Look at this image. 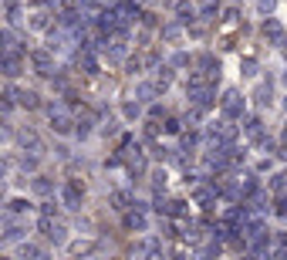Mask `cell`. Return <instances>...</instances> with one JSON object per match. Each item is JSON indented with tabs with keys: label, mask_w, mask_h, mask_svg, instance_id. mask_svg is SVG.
<instances>
[{
	"label": "cell",
	"mask_w": 287,
	"mask_h": 260,
	"mask_svg": "<svg viewBox=\"0 0 287 260\" xmlns=\"http://www.w3.org/2000/svg\"><path fill=\"white\" fill-rule=\"evenodd\" d=\"M220 108H223V115H226V118H243V112H247V98H243L237 88H230V91H223Z\"/></svg>",
	"instance_id": "6da1fadb"
},
{
	"label": "cell",
	"mask_w": 287,
	"mask_h": 260,
	"mask_svg": "<svg viewBox=\"0 0 287 260\" xmlns=\"http://www.w3.org/2000/svg\"><path fill=\"white\" fill-rule=\"evenodd\" d=\"M54 51H51V47H41V51H31V64H34V71H37V75H41V78H51V75H54Z\"/></svg>",
	"instance_id": "7a4b0ae2"
},
{
	"label": "cell",
	"mask_w": 287,
	"mask_h": 260,
	"mask_svg": "<svg viewBox=\"0 0 287 260\" xmlns=\"http://www.w3.org/2000/svg\"><path fill=\"white\" fill-rule=\"evenodd\" d=\"M37 230H41L51 243H65V233H68V230L58 223L54 216H41V220H37Z\"/></svg>",
	"instance_id": "3957f363"
},
{
	"label": "cell",
	"mask_w": 287,
	"mask_h": 260,
	"mask_svg": "<svg viewBox=\"0 0 287 260\" xmlns=\"http://www.w3.org/2000/svg\"><path fill=\"white\" fill-rule=\"evenodd\" d=\"M47 115H51V128H54L58 136H68V132H71V115L65 112V108H61V105H47Z\"/></svg>",
	"instance_id": "277c9868"
},
{
	"label": "cell",
	"mask_w": 287,
	"mask_h": 260,
	"mask_svg": "<svg viewBox=\"0 0 287 260\" xmlns=\"http://www.w3.org/2000/svg\"><path fill=\"white\" fill-rule=\"evenodd\" d=\"M0 75L17 78L21 75V51H0Z\"/></svg>",
	"instance_id": "5b68a950"
},
{
	"label": "cell",
	"mask_w": 287,
	"mask_h": 260,
	"mask_svg": "<svg viewBox=\"0 0 287 260\" xmlns=\"http://www.w3.org/2000/svg\"><path fill=\"white\" fill-rule=\"evenodd\" d=\"M17 142H21L24 152H34V156L44 152V142H41V136H37L34 128H21V132H17Z\"/></svg>",
	"instance_id": "8992f818"
},
{
	"label": "cell",
	"mask_w": 287,
	"mask_h": 260,
	"mask_svg": "<svg viewBox=\"0 0 287 260\" xmlns=\"http://www.w3.org/2000/svg\"><path fill=\"white\" fill-rule=\"evenodd\" d=\"M81 196H85V186H81L78 179H71L65 189H61V200H65L68 210H81Z\"/></svg>",
	"instance_id": "52a82bcc"
},
{
	"label": "cell",
	"mask_w": 287,
	"mask_h": 260,
	"mask_svg": "<svg viewBox=\"0 0 287 260\" xmlns=\"http://www.w3.org/2000/svg\"><path fill=\"white\" fill-rule=\"evenodd\" d=\"M155 98H159V85H155V81H139V85H135V102L149 105V102H155Z\"/></svg>",
	"instance_id": "ba28073f"
},
{
	"label": "cell",
	"mask_w": 287,
	"mask_h": 260,
	"mask_svg": "<svg viewBox=\"0 0 287 260\" xmlns=\"http://www.w3.org/2000/svg\"><path fill=\"white\" fill-rule=\"evenodd\" d=\"M75 64H78L81 71H85V75H98V57L91 54L88 47H85V51H78V54H75Z\"/></svg>",
	"instance_id": "9c48e42d"
},
{
	"label": "cell",
	"mask_w": 287,
	"mask_h": 260,
	"mask_svg": "<svg viewBox=\"0 0 287 260\" xmlns=\"http://www.w3.org/2000/svg\"><path fill=\"white\" fill-rule=\"evenodd\" d=\"M270 98H274V85H270V81H260V85H257V91H254V102L260 105V108H267V105H270Z\"/></svg>",
	"instance_id": "30bf717a"
},
{
	"label": "cell",
	"mask_w": 287,
	"mask_h": 260,
	"mask_svg": "<svg viewBox=\"0 0 287 260\" xmlns=\"http://www.w3.org/2000/svg\"><path fill=\"white\" fill-rule=\"evenodd\" d=\"M11 98H17V105H24V108H37V95H34V91H27V88H14L11 91Z\"/></svg>",
	"instance_id": "8fae6325"
},
{
	"label": "cell",
	"mask_w": 287,
	"mask_h": 260,
	"mask_svg": "<svg viewBox=\"0 0 287 260\" xmlns=\"http://www.w3.org/2000/svg\"><path fill=\"white\" fill-rule=\"evenodd\" d=\"M243 132H247L250 142H260V136H264V122L254 115V118H247V122H243Z\"/></svg>",
	"instance_id": "7c38bea8"
},
{
	"label": "cell",
	"mask_w": 287,
	"mask_h": 260,
	"mask_svg": "<svg viewBox=\"0 0 287 260\" xmlns=\"http://www.w3.org/2000/svg\"><path fill=\"white\" fill-rule=\"evenodd\" d=\"M125 226H129V230H135V233H139V230H145V216H142V210H139V206H132V210L125 213Z\"/></svg>",
	"instance_id": "4fadbf2b"
},
{
	"label": "cell",
	"mask_w": 287,
	"mask_h": 260,
	"mask_svg": "<svg viewBox=\"0 0 287 260\" xmlns=\"http://www.w3.org/2000/svg\"><path fill=\"white\" fill-rule=\"evenodd\" d=\"M264 37H267V41H274V44H280V41H284V31H280V24H277L274 17H270V21H264Z\"/></svg>",
	"instance_id": "5bb4252c"
},
{
	"label": "cell",
	"mask_w": 287,
	"mask_h": 260,
	"mask_svg": "<svg viewBox=\"0 0 287 260\" xmlns=\"http://www.w3.org/2000/svg\"><path fill=\"white\" fill-rule=\"evenodd\" d=\"M108 57L111 61H122V57H125V44H122V34H115L108 41Z\"/></svg>",
	"instance_id": "9a60e30c"
},
{
	"label": "cell",
	"mask_w": 287,
	"mask_h": 260,
	"mask_svg": "<svg viewBox=\"0 0 287 260\" xmlns=\"http://www.w3.org/2000/svg\"><path fill=\"white\" fill-rule=\"evenodd\" d=\"M34 192H37V196H51V192H54V182L47 179V176H37V179H34Z\"/></svg>",
	"instance_id": "2e32d148"
},
{
	"label": "cell",
	"mask_w": 287,
	"mask_h": 260,
	"mask_svg": "<svg viewBox=\"0 0 287 260\" xmlns=\"http://www.w3.org/2000/svg\"><path fill=\"white\" fill-rule=\"evenodd\" d=\"M122 115H125V118H139V115H142V102H125L122 105Z\"/></svg>",
	"instance_id": "e0dca14e"
},
{
	"label": "cell",
	"mask_w": 287,
	"mask_h": 260,
	"mask_svg": "<svg viewBox=\"0 0 287 260\" xmlns=\"http://www.w3.org/2000/svg\"><path fill=\"white\" fill-rule=\"evenodd\" d=\"M111 203H115V210H132V196L129 192H115Z\"/></svg>",
	"instance_id": "ac0fdd59"
},
{
	"label": "cell",
	"mask_w": 287,
	"mask_h": 260,
	"mask_svg": "<svg viewBox=\"0 0 287 260\" xmlns=\"http://www.w3.org/2000/svg\"><path fill=\"white\" fill-rule=\"evenodd\" d=\"M166 213L169 216H186V203H183V200H169V203H166Z\"/></svg>",
	"instance_id": "d6986e66"
},
{
	"label": "cell",
	"mask_w": 287,
	"mask_h": 260,
	"mask_svg": "<svg viewBox=\"0 0 287 260\" xmlns=\"http://www.w3.org/2000/svg\"><path fill=\"white\" fill-rule=\"evenodd\" d=\"M169 81H173V71H169V68H159V75H155V85H159V91H166Z\"/></svg>",
	"instance_id": "ffe728a7"
},
{
	"label": "cell",
	"mask_w": 287,
	"mask_h": 260,
	"mask_svg": "<svg viewBox=\"0 0 287 260\" xmlns=\"http://www.w3.org/2000/svg\"><path fill=\"white\" fill-rule=\"evenodd\" d=\"M270 189H274V192H284V189H287V176H284V172L270 176Z\"/></svg>",
	"instance_id": "44dd1931"
},
{
	"label": "cell",
	"mask_w": 287,
	"mask_h": 260,
	"mask_svg": "<svg viewBox=\"0 0 287 260\" xmlns=\"http://www.w3.org/2000/svg\"><path fill=\"white\" fill-rule=\"evenodd\" d=\"M179 34H183V27H179V24H166V27H162V37H166V41H176Z\"/></svg>",
	"instance_id": "7402d4cb"
},
{
	"label": "cell",
	"mask_w": 287,
	"mask_h": 260,
	"mask_svg": "<svg viewBox=\"0 0 287 260\" xmlns=\"http://www.w3.org/2000/svg\"><path fill=\"white\" fill-rule=\"evenodd\" d=\"M21 169L24 172H34V169H37V156H34V152H31V156H21Z\"/></svg>",
	"instance_id": "603a6c76"
},
{
	"label": "cell",
	"mask_w": 287,
	"mask_h": 260,
	"mask_svg": "<svg viewBox=\"0 0 287 260\" xmlns=\"http://www.w3.org/2000/svg\"><path fill=\"white\" fill-rule=\"evenodd\" d=\"M31 24L37 27V31H44V27H51V17H47V14H34Z\"/></svg>",
	"instance_id": "cb8c5ba5"
},
{
	"label": "cell",
	"mask_w": 287,
	"mask_h": 260,
	"mask_svg": "<svg viewBox=\"0 0 287 260\" xmlns=\"http://www.w3.org/2000/svg\"><path fill=\"white\" fill-rule=\"evenodd\" d=\"M21 257H44V250L34 247V243H24V247H21Z\"/></svg>",
	"instance_id": "d4e9b609"
},
{
	"label": "cell",
	"mask_w": 287,
	"mask_h": 260,
	"mask_svg": "<svg viewBox=\"0 0 287 260\" xmlns=\"http://www.w3.org/2000/svg\"><path fill=\"white\" fill-rule=\"evenodd\" d=\"M216 200V189H199L196 192V203H213Z\"/></svg>",
	"instance_id": "484cf974"
},
{
	"label": "cell",
	"mask_w": 287,
	"mask_h": 260,
	"mask_svg": "<svg viewBox=\"0 0 287 260\" xmlns=\"http://www.w3.org/2000/svg\"><path fill=\"white\" fill-rule=\"evenodd\" d=\"M193 17H196V11H193V7H183V11H179V24H189Z\"/></svg>",
	"instance_id": "4316f807"
},
{
	"label": "cell",
	"mask_w": 287,
	"mask_h": 260,
	"mask_svg": "<svg viewBox=\"0 0 287 260\" xmlns=\"http://www.w3.org/2000/svg\"><path fill=\"white\" fill-rule=\"evenodd\" d=\"M95 243H71V253H91Z\"/></svg>",
	"instance_id": "83f0119b"
},
{
	"label": "cell",
	"mask_w": 287,
	"mask_h": 260,
	"mask_svg": "<svg viewBox=\"0 0 287 260\" xmlns=\"http://www.w3.org/2000/svg\"><path fill=\"white\" fill-rule=\"evenodd\" d=\"M101 132H105V136H115V132H119V122H115V118H108V122L101 125Z\"/></svg>",
	"instance_id": "f1b7e54d"
},
{
	"label": "cell",
	"mask_w": 287,
	"mask_h": 260,
	"mask_svg": "<svg viewBox=\"0 0 287 260\" xmlns=\"http://www.w3.org/2000/svg\"><path fill=\"white\" fill-rule=\"evenodd\" d=\"M152 182H155V189H162V186H166V172L155 169V172H152Z\"/></svg>",
	"instance_id": "f546056e"
},
{
	"label": "cell",
	"mask_w": 287,
	"mask_h": 260,
	"mask_svg": "<svg viewBox=\"0 0 287 260\" xmlns=\"http://www.w3.org/2000/svg\"><path fill=\"white\" fill-rule=\"evenodd\" d=\"M189 64V54H173V68H186Z\"/></svg>",
	"instance_id": "4dcf8cb0"
},
{
	"label": "cell",
	"mask_w": 287,
	"mask_h": 260,
	"mask_svg": "<svg viewBox=\"0 0 287 260\" xmlns=\"http://www.w3.org/2000/svg\"><path fill=\"white\" fill-rule=\"evenodd\" d=\"M11 213H27V200H14V203H11Z\"/></svg>",
	"instance_id": "1f68e13d"
},
{
	"label": "cell",
	"mask_w": 287,
	"mask_h": 260,
	"mask_svg": "<svg viewBox=\"0 0 287 260\" xmlns=\"http://www.w3.org/2000/svg\"><path fill=\"white\" fill-rule=\"evenodd\" d=\"M11 136H14V132H11V125H7V122H0V142H7Z\"/></svg>",
	"instance_id": "d6a6232c"
},
{
	"label": "cell",
	"mask_w": 287,
	"mask_h": 260,
	"mask_svg": "<svg viewBox=\"0 0 287 260\" xmlns=\"http://www.w3.org/2000/svg\"><path fill=\"white\" fill-rule=\"evenodd\" d=\"M54 210H58V206H54V203H51V200H47V203H44V206H41V216H54Z\"/></svg>",
	"instance_id": "836d02e7"
},
{
	"label": "cell",
	"mask_w": 287,
	"mask_h": 260,
	"mask_svg": "<svg viewBox=\"0 0 287 260\" xmlns=\"http://www.w3.org/2000/svg\"><path fill=\"white\" fill-rule=\"evenodd\" d=\"M257 71V61H250V57H247V61H243V75H254Z\"/></svg>",
	"instance_id": "e575fe53"
},
{
	"label": "cell",
	"mask_w": 287,
	"mask_h": 260,
	"mask_svg": "<svg viewBox=\"0 0 287 260\" xmlns=\"http://www.w3.org/2000/svg\"><path fill=\"white\" fill-rule=\"evenodd\" d=\"M260 11H264V14H274V0H260Z\"/></svg>",
	"instance_id": "d590c367"
},
{
	"label": "cell",
	"mask_w": 287,
	"mask_h": 260,
	"mask_svg": "<svg viewBox=\"0 0 287 260\" xmlns=\"http://www.w3.org/2000/svg\"><path fill=\"white\" fill-rule=\"evenodd\" d=\"M179 128H183V125H179L176 118H169V122H166V132H179Z\"/></svg>",
	"instance_id": "8d00e7d4"
},
{
	"label": "cell",
	"mask_w": 287,
	"mask_h": 260,
	"mask_svg": "<svg viewBox=\"0 0 287 260\" xmlns=\"http://www.w3.org/2000/svg\"><path fill=\"white\" fill-rule=\"evenodd\" d=\"M4 172H7V162H4V156H0V176H4Z\"/></svg>",
	"instance_id": "74e56055"
},
{
	"label": "cell",
	"mask_w": 287,
	"mask_h": 260,
	"mask_svg": "<svg viewBox=\"0 0 287 260\" xmlns=\"http://www.w3.org/2000/svg\"><path fill=\"white\" fill-rule=\"evenodd\" d=\"M4 240H7V237H0V247H4Z\"/></svg>",
	"instance_id": "f35d334b"
},
{
	"label": "cell",
	"mask_w": 287,
	"mask_h": 260,
	"mask_svg": "<svg viewBox=\"0 0 287 260\" xmlns=\"http://www.w3.org/2000/svg\"><path fill=\"white\" fill-rule=\"evenodd\" d=\"M284 81H287V75H284Z\"/></svg>",
	"instance_id": "ab89813d"
}]
</instances>
